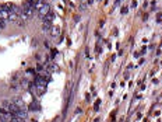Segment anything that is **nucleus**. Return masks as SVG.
I'll return each mask as SVG.
<instances>
[{"instance_id":"nucleus-1","label":"nucleus","mask_w":162,"mask_h":122,"mask_svg":"<svg viewBox=\"0 0 162 122\" xmlns=\"http://www.w3.org/2000/svg\"><path fill=\"white\" fill-rule=\"evenodd\" d=\"M35 10H36V13H38V15H39L41 19H43V17H46V15L51 13V6H49L48 3H43L42 0H36Z\"/></svg>"},{"instance_id":"nucleus-2","label":"nucleus","mask_w":162,"mask_h":122,"mask_svg":"<svg viewBox=\"0 0 162 122\" xmlns=\"http://www.w3.org/2000/svg\"><path fill=\"white\" fill-rule=\"evenodd\" d=\"M46 86H48V81L45 80L43 77H38V79L35 80V87L39 90V91H45Z\"/></svg>"},{"instance_id":"nucleus-3","label":"nucleus","mask_w":162,"mask_h":122,"mask_svg":"<svg viewBox=\"0 0 162 122\" xmlns=\"http://www.w3.org/2000/svg\"><path fill=\"white\" fill-rule=\"evenodd\" d=\"M8 15H10V11H8V8L6 7V4H2V6H0V19H2V20H6V21H7V20H8Z\"/></svg>"},{"instance_id":"nucleus-4","label":"nucleus","mask_w":162,"mask_h":122,"mask_svg":"<svg viewBox=\"0 0 162 122\" xmlns=\"http://www.w3.org/2000/svg\"><path fill=\"white\" fill-rule=\"evenodd\" d=\"M51 35L52 37H59V34H60V28H59L58 25H52V28H51Z\"/></svg>"},{"instance_id":"nucleus-5","label":"nucleus","mask_w":162,"mask_h":122,"mask_svg":"<svg viewBox=\"0 0 162 122\" xmlns=\"http://www.w3.org/2000/svg\"><path fill=\"white\" fill-rule=\"evenodd\" d=\"M53 20H55V14H53V13H49L46 17H43V22H45V24H51Z\"/></svg>"},{"instance_id":"nucleus-6","label":"nucleus","mask_w":162,"mask_h":122,"mask_svg":"<svg viewBox=\"0 0 162 122\" xmlns=\"http://www.w3.org/2000/svg\"><path fill=\"white\" fill-rule=\"evenodd\" d=\"M4 27H6V20H2V19H0V30H3Z\"/></svg>"}]
</instances>
